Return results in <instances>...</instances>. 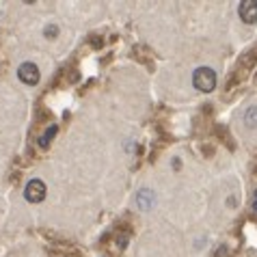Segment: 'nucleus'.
I'll return each mask as SVG.
<instances>
[{
	"label": "nucleus",
	"instance_id": "1",
	"mask_svg": "<svg viewBox=\"0 0 257 257\" xmlns=\"http://www.w3.org/2000/svg\"><path fill=\"white\" fill-rule=\"evenodd\" d=\"M192 84H195V89L203 91V93H210L216 87V74L210 67H199L192 74Z\"/></svg>",
	"mask_w": 257,
	"mask_h": 257
},
{
	"label": "nucleus",
	"instance_id": "2",
	"mask_svg": "<svg viewBox=\"0 0 257 257\" xmlns=\"http://www.w3.org/2000/svg\"><path fill=\"white\" fill-rule=\"evenodd\" d=\"M24 197H26L31 203H39V201H44V197H46V184L41 182V180H31V182L26 184Z\"/></svg>",
	"mask_w": 257,
	"mask_h": 257
},
{
	"label": "nucleus",
	"instance_id": "3",
	"mask_svg": "<svg viewBox=\"0 0 257 257\" xmlns=\"http://www.w3.org/2000/svg\"><path fill=\"white\" fill-rule=\"evenodd\" d=\"M18 76L24 84H37L39 82V69L33 63H22L18 69Z\"/></svg>",
	"mask_w": 257,
	"mask_h": 257
},
{
	"label": "nucleus",
	"instance_id": "4",
	"mask_svg": "<svg viewBox=\"0 0 257 257\" xmlns=\"http://www.w3.org/2000/svg\"><path fill=\"white\" fill-rule=\"evenodd\" d=\"M238 11H240L242 22H246V24L257 22V0H242Z\"/></svg>",
	"mask_w": 257,
	"mask_h": 257
},
{
	"label": "nucleus",
	"instance_id": "5",
	"mask_svg": "<svg viewBox=\"0 0 257 257\" xmlns=\"http://www.w3.org/2000/svg\"><path fill=\"white\" fill-rule=\"evenodd\" d=\"M137 203H139V208L141 210H149L152 208V203H154V192L152 190H139L137 192Z\"/></svg>",
	"mask_w": 257,
	"mask_h": 257
},
{
	"label": "nucleus",
	"instance_id": "6",
	"mask_svg": "<svg viewBox=\"0 0 257 257\" xmlns=\"http://www.w3.org/2000/svg\"><path fill=\"white\" fill-rule=\"evenodd\" d=\"M244 123H246V127H257V106H251L246 112H244Z\"/></svg>",
	"mask_w": 257,
	"mask_h": 257
},
{
	"label": "nucleus",
	"instance_id": "7",
	"mask_svg": "<svg viewBox=\"0 0 257 257\" xmlns=\"http://www.w3.org/2000/svg\"><path fill=\"white\" fill-rule=\"evenodd\" d=\"M56 130H59V127H56V125H50L48 130H46V134H44V137L39 139V147H48V143L52 141V137L56 134Z\"/></svg>",
	"mask_w": 257,
	"mask_h": 257
},
{
	"label": "nucleus",
	"instance_id": "8",
	"mask_svg": "<svg viewBox=\"0 0 257 257\" xmlns=\"http://www.w3.org/2000/svg\"><path fill=\"white\" fill-rule=\"evenodd\" d=\"M46 35H48V37H50V35H52V37H54V35H56V26H50L48 31H46Z\"/></svg>",
	"mask_w": 257,
	"mask_h": 257
},
{
	"label": "nucleus",
	"instance_id": "9",
	"mask_svg": "<svg viewBox=\"0 0 257 257\" xmlns=\"http://www.w3.org/2000/svg\"><path fill=\"white\" fill-rule=\"evenodd\" d=\"M253 210H255V214H257V192H255V203H253Z\"/></svg>",
	"mask_w": 257,
	"mask_h": 257
}]
</instances>
